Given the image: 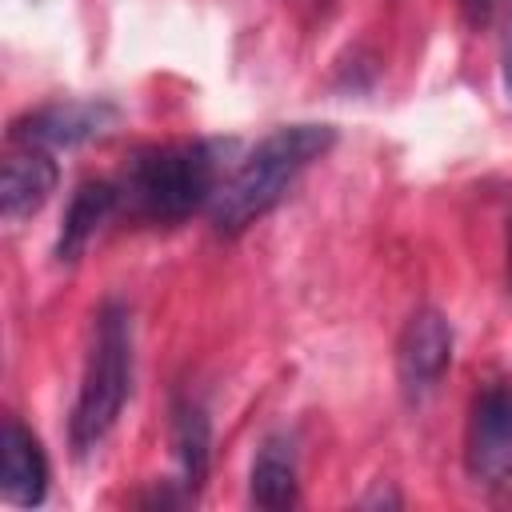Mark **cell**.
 Here are the masks:
<instances>
[{
	"label": "cell",
	"instance_id": "1",
	"mask_svg": "<svg viewBox=\"0 0 512 512\" xmlns=\"http://www.w3.org/2000/svg\"><path fill=\"white\" fill-rule=\"evenodd\" d=\"M332 144H336L332 124H284V128L268 132L236 164V172L228 180H220V188L208 204L212 228L220 236H240L244 228H252L260 216H268L288 196L296 176L308 164H316Z\"/></svg>",
	"mask_w": 512,
	"mask_h": 512
},
{
	"label": "cell",
	"instance_id": "2",
	"mask_svg": "<svg viewBox=\"0 0 512 512\" xmlns=\"http://www.w3.org/2000/svg\"><path fill=\"white\" fill-rule=\"evenodd\" d=\"M220 188V144L180 140L140 148L120 180V204L148 224H180L212 204Z\"/></svg>",
	"mask_w": 512,
	"mask_h": 512
},
{
	"label": "cell",
	"instance_id": "3",
	"mask_svg": "<svg viewBox=\"0 0 512 512\" xmlns=\"http://www.w3.org/2000/svg\"><path fill=\"white\" fill-rule=\"evenodd\" d=\"M128 388H132V320H128V308L104 304L96 312L92 348H88L80 392L68 420V440L76 456H88L112 432V424L124 412Z\"/></svg>",
	"mask_w": 512,
	"mask_h": 512
},
{
	"label": "cell",
	"instance_id": "4",
	"mask_svg": "<svg viewBox=\"0 0 512 512\" xmlns=\"http://www.w3.org/2000/svg\"><path fill=\"white\" fill-rule=\"evenodd\" d=\"M464 464L476 484L500 488L512 480V384H492L476 396L464 436Z\"/></svg>",
	"mask_w": 512,
	"mask_h": 512
},
{
	"label": "cell",
	"instance_id": "5",
	"mask_svg": "<svg viewBox=\"0 0 512 512\" xmlns=\"http://www.w3.org/2000/svg\"><path fill=\"white\" fill-rule=\"evenodd\" d=\"M452 364V324L440 308H416L396 340V380L400 392L420 404L436 392Z\"/></svg>",
	"mask_w": 512,
	"mask_h": 512
},
{
	"label": "cell",
	"instance_id": "6",
	"mask_svg": "<svg viewBox=\"0 0 512 512\" xmlns=\"http://www.w3.org/2000/svg\"><path fill=\"white\" fill-rule=\"evenodd\" d=\"M116 104L108 100H56L36 112H24L12 120V144H36V148H76L96 136H104L116 124Z\"/></svg>",
	"mask_w": 512,
	"mask_h": 512
},
{
	"label": "cell",
	"instance_id": "7",
	"mask_svg": "<svg viewBox=\"0 0 512 512\" xmlns=\"http://www.w3.org/2000/svg\"><path fill=\"white\" fill-rule=\"evenodd\" d=\"M56 160L48 148H36V144H16L8 156H4V168H0V216L8 224L40 212L48 204V196L56 192Z\"/></svg>",
	"mask_w": 512,
	"mask_h": 512
},
{
	"label": "cell",
	"instance_id": "8",
	"mask_svg": "<svg viewBox=\"0 0 512 512\" xmlns=\"http://www.w3.org/2000/svg\"><path fill=\"white\" fill-rule=\"evenodd\" d=\"M0 496L16 508H36L48 496V456L32 428H24L16 416L4 420L0 440Z\"/></svg>",
	"mask_w": 512,
	"mask_h": 512
},
{
	"label": "cell",
	"instance_id": "9",
	"mask_svg": "<svg viewBox=\"0 0 512 512\" xmlns=\"http://www.w3.org/2000/svg\"><path fill=\"white\" fill-rule=\"evenodd\" d=\"M120 208V184L112 180H84L64 212L60 236H56V260L60 264H76L84 256V248L92 244V236L112 220V212Z\"/></svg>",
	"mask_w": 512,
	"mask_h": 512
},
{
	"label": "cell",
	"instance_id": "10",
	"mask_svg": "<svg viewBox=\"0 0 512 512\" xmlns=\"http://www.w3.org/2000/svg\"><path fill=\"white\" fill-rule=\"evenodd\" d=\"M248 496L256 508H268V512L296 504V444H292V436L276 432L260 444L252 472H248Z\"/></svg>",
	"mask_w": 512,
	"mask_h": 512
},
{
	"label": "cell",
	"instance_id": "11",
	"mask_svg": "<svg viewBox=\"0 0 512 512\" xmlns=\"http://www.w3.org/2000/svg\"><path fill=\"white\" fill-rule=\"evenodd\" d=\"M172 448H176V460H180L184 496H196L204 488L208 460H212V424H208L204 408L188 396H180L172 404Z\"/></svg>",
	"mask_w": 512,
	"mask_h": 512
},
{
	"label": "cell",
	"instance_id": "12",
	"mask_svg": "<svg viewBox=\"0 0 512 512\" xmlns=\"http://www.w3.org/2000/svg\"><path fill=\"white\" fill-rule=\"evenodd\" d=\"M456 8H460V16H464L468 28H484V24L492 20L496 0H456Z\"/></svg>",
	"mask_w": 512,
	"mask_h": 512
},
{
	"label": "cell",
	"instance_id": "13",
	"mask_svg": "<svg viewBox=\"0 0 512 512\" xmlns=\"http://www.w3.org/2000/svg\"><path fill=\"white\" fill-rule=\"evenodd\" d=\"M504 68V96H508V104H512V8H508V24H504V60H500Z\"/></svg>",
	"mask_w": 512,
	"mask_h": 512
},
{
	"label": "cell",
	"instance_id": "14",
	"mask_svg": "<svg viewBox=\"0 0 512 512\" xmlns=\"http://www.w3.org/2000/svg\"><path fill=\"white\" fill-rule=\"evenodd\" d=\"M508 284H512V224H508Z\"/></svg>",
	"mask_w": 512,
	"mask_h": 512
}]
</instances>
